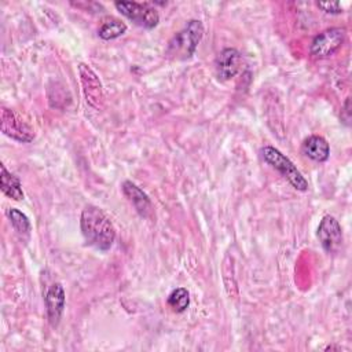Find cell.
<instances>
[{"label":"cell","mask_w":352,"mask_h":352,"mask_svg":"<svg viewBox=\"0 0 352 352\" xmlns=\"http://www.w3.org/2000/svg\"><path fill=\"white\" fill-rule=\"evenodd\" d=\"M80 227L84 239L89 246L106 252L113 246L116 228L109 216L98 206H87L81 212Z\"/></svg>","instance_id":"6da1fadb"},{"label":"cell","mask_w":352,"mask_h":352,"mask_svg":"<svg viewBox=\"0 0 352 352\" xmlns=\"http://www.w3.org/2000/svg\"><path fill=\"white\" fill-rule=\"evenodd\" d=\"M204 36V25L198 19H191L186 23V26L179 30L168 43V48L165 55L170 59L186 60L190 59L198 47Z\"/></svg>","instance_id":"7a4b0ae2"},{"label":"cell","mask_w":352,"mask_h":352,"mask_svg":"<svg viewBox=\"0 0 352 352\" xmlns=\"http://www.w3.org/2000/svg\"><path fill=\"white\" fill-rule=\"evenodd\" d=\"M260 154L263 160L271 165L274 169H276L296 190L298 191H307L308 190V182L301 175V172L297 169V166L278 148L272 146H264L260 150Z\"/></svg>","instance_id":"3957f363"},{"label":"cell","mask_w":352,"mask_h":352,"mask_svg":"<svg viewBox=\"0 0 352 352\" xmlns=\"http://www.w3.org/2000/svg\"><path fill=\"white\" fill-rule=\"evenodd\" d=\"M114 6L124 16L146 29H154L160 22V15L150 3L116 1Z\"/></svg>","instance_id":"277c9868"},{"label":"cell","mask_w":352,"mask_h":352,"mask_svg":"<svg viewBox=\"0 0 352 352\" xmlns=\"http://www.w3.org/2000/svg\"><path fill=\"white\" fill-rule=\"evenodd\" d=\"M346 32L342 28H329L314 37L309 52L315 58H329L334 55L344 44Z\"/></svg>","instance_id":"5b68a950"},{"label":"cell","mask_w":352,"mask_h":352,"mask_svg":"<svg viewBox=\"0 0 352 352\" xmlns=\"http://www.w3.org/2000/svg\"><path fill=\"white\" fill-rule=\"evenodd\" d=\"M318 238L326 253H338L342 245V228L334 216L326 214L322 217L318 227Z\"/></svg>","instance_id":"8992f818"},{"label":"cell","mask_w":352,"mask_h":352,"mask_svg":"<svg viewBox=\"0 0 352 352\" xmlns=\"http://www.w3.org/2000/svg\"><path fill=\"white\" fill-rule=\"evenodd\" d=\"M1 132L21 143H29L34 139L33 129L14 110L7 107L1 109Z\"/></svg>","instance_id":"52a82bcc"},{"label":"cell","mask_w":352,"mask_h":352,"mask_svg":"<svg viewBox=\"0 0 352 352\" xmlns=\"http://www.w3.org/2000/svg\"><path fill=\"white\" fill-rule=\"evenodd\" d=\"M44 302H45L48 322L52 327H56L60 322V318L65 309V302H66V294L62 283L56 282L52 286H50V289L44 296Z\"/></svg>","instance_id":"ba28073f"},{"label":"cell","mask_w":352,"mask_h":352,"mask_svg":"<svg viewBox=\"0 0 352 352\" xmlns=\"http://www.w3.org/2000/svg\"><path fill=\"white\" fill-rule=\"evenodd\" d=\"M80 76H81V82H82V89L85 94L87 103H89L92 107L99 109V103L102 102V84L98 78V76L94 73L91 67L87 65L81 63L80 65Z\"/></svg>","instance_id":"9c48e42d"},{"label":"cell","mask_w":352,"mask_h":352,"mask_svg":"<svg viewBox=\"0 0 352 352\" xmlns=\"http://www.w3.org/2000/svg\"><path fill=\"white\" fill-rule=\"evenodd\" d=\"M241 54L235 48H224L216 58V74L220 80L226 81L239 72Z\"/></svg>","instance_id":"30bf717a"},{"label":"cell","mask_w":352,"mask_h":352,"mask_svg":"<svg viewBox=\"0 0 352 352\" xmlns=\"http://www.w3.org/2000/svg\"><path fill=\"white\" fill-rule=\"evenodd\" d=\"M122 192L142 217H148L153 212L151 201L140 187H138L135 183L129 180H125L122 183Z\"/></svg>","instance_id":"8fae6325"},{"label":"cell","mask_w":352,"mask_h":352,"mask_svg":"<svg viewBox=\"0 0 352 352\" xmlns=\"http://www.w3.org/2000/svg\"><path fill=\"white\" fill-rule=\"evenodd\" d=\"M301 151L305 157L316 162H324L330 155V146L323 136L312 135L307 138L301 146Z\"/></svg>","instance_id":"7c38bea8"},{"label":"cell","mask_w":352,"mask_h":352,"mask_svg":"<svg viewBox=\"0 0 352 352\" xmlns=\"http://www.w3.org/2000/svg\"><path fill=\"white\" fill-rule=\"evenodd\" d=\"M1 173H0V187L4 195H7L11 199L21 201L23 199V191H22V184L21 180L11 172L6 169V166L1 164L0 165Z\"/></svg>","instance_id":"4fadbf2b"},{"label":"cell","mask_w":352,"mask_h":352,"mask_svg":"<svg viewBox=\"0 0 352 352\" xmlns=\"http://www.w3.org/2000/svg\"><path fill=\"white\" fill-rule=\"evenodd\" d=\"M125 32H126V25L122 21L110 16L103 21V23L98 30V34L103 40H114L122 36Z\"/></svg>","instance_id":"5bb4252c"},{"label":"cell","mask_w":352,"mask_h":352,"mask_svg":"<svg viewBox=\"0 0 352 352\" xmlns=\"http://www.w3.org/2000/svg\"><path fill=\"white\" fill-rule=\"evenodd\" d=\"M166 302L173 312H184L190 305V293L186 287H176L168 296Z\"/></svg>","instance_id":"9a60e30c"},{"label":"cell","mask_w":352,"mask_h":352,"mask_svg":"<svg viewBox=\"0 0 352 352\" xmlns=\"http://www.w3.org/2000/svg\"><path fill=\"white\" fill-rule=\"evenodd\" d=\"M10 221L12 224V227L15 228V231H18L19 234H29L30 231V221L28 219V216L21 212L16 208H10L7 212Z\"/></svg>","instance_id":"2e32d148"},{"label":"cell","mask_w":352,"mask_h":352,"mask_svg":"<svg viewBox=\"0 0 352 352\" xmlns=\"http://www.w3.org/2000/svg\"><path fill=\"white\" fill-rule=\"evenodd\" d=\"M316 6L323 10L327 14H341L342 12V6L338 1L334 3H316Z\"/></svg>","instance_id":"e0dca14e"}]
</instances>
